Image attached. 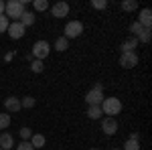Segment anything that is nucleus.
I'll list each match as a JSON object with an SVG mask.
<instances>
[{
    "label": "nucleus",
    "mask_w": 152,
    "mask_h": 150,
    "mask_svg": "<svg viewBox=\"0 0 152 150\" xmlns=\"http://www.w3.org/2000/svg\"><path fill=\"white\" fill-rule=\"evenodd\" d=\"M23 12H24V2H20V0H10L4 6V16L6 18H20Z\"/></svg>",
    "instance_id": "obj_1"
},
{
    "label": "nucleus",
    "mask_w": 152,
    "mask_h": 150,
    "mask_svg": "<svg viewBox=\"0 0 152 150\" xmlns=\"http://www.w3.org/2000/svg\"><path fill=\"white\" fill-rule=\"evenodd\" d=\"M102 112L107 116H116L122 112V102L118 100V97H104V102H102Z\"/></svg>",
    "instance_id": "obj_2"
},
{
    "label": "nucleus",
    "mask_w": 152,
    "mask_h": 150,
    "mask_svg": "<svg viewBox=\"0 0 152 150\" xmlns=\"http://www.w3.org/2000/svg\"><path fill=\"white\" fill-rule=\"evenodd\" d=\"M85 102L89 105H102V102H104V91H102V85L97 83L94 89H89L87 91V95H85Z\"/></svg>",
    "instance_id": "obj_3"
},
{
    "label": "nucleus",
    "mask_w": 152,
    "mask_h": 150,
    "mask_svg": "<svg viewBox=\"0 0 152 150\" xmlns=\"http://www.w3.org/2000/svg\"><path fill=\"white\" fill-rule=\"evenodd\" d=\"M49 51H51V45H49L47 41H37L35 47H33V57H37L39 61H43V59L49 55Z\"/></svg>",
    "instance_id": "obj_4"
},
{
    "label": "nucleus",
    "mask_w": 152,
    "mask_h": 150,
    "mask_svg": "<svg viewBox=\"0 0 152 150\" xmlns=\"http://www.w3.org/2000/svg\"><path fill=\"white\" fill-rule=\"evenodd\" d=\"M83 33V24L79 20H71L65 24V39H75Z\"/></svg>",
    "instance_id": "obj_5"
},
{
    "label": "nucleus",
    "mask_w": 152,
    "mask_h": 150,
    "mask_svg": "<svg viewBox=\"0 0 152 150\" xmlns=\"http://www.w3.org/2000/svg\"><path fill=\"white\" fill-rule=\"evenodd\" d=\"M120 65H122L124 69H132V67H136V65H138V55H136L134 51H130V53H122V57H120Z\"/></svg>",
    "instance_id": "obj_6"
},
{
    "label": "nucleus",
    "mask_w": 152,
    "mask_h": 150,
    "mask_svg": "<svg viewBox=\"0 0 152 150\" xmlns=\"http://www.w3.org/2000/svg\"><path fill=\"white\" fill-rule=\"evenodd\" d=\"M102 130H104L105 136H114L118 132V122L114 118H104L102 120Z\"/></svg>",
    "instance_id": "obj_7"
},
{
    "label": "nucleus",
    "mask_w": 152,
    "mask_h": 150,
    "mask_svg": "<svg viewBox=\"0 0 152 150\" xmlns=\"http://www.w3.org/2000/svg\"><path fill=\"white\" fill-rule=\"evenodd\" d=\"M24 31H26V29H24L20 23H10V24H8V31H6V33L10 35V39H23Z\"/></svg>",
    "instance_id": "obj_8"
},
{
    "label": "nucleus",
    "mask_w": 152,
    "mask_h": 150,
    "mask_svg": "<svg viewBox=\"0 0 152 150\" xmlns=\"http://www.w3.org/2000/svg\"><path fill=\"white\" fill-rule=\"evenodd\" d=\"M51 12H53L55 18H63V16H67V12H69V4H67V2H57V4L51 8Z\"/></svg>",
    "instance_id": "obj_9"
},
{
    "label": "nucleus",
    "mask_w": 152,
    "mask_h": 150,
    "mask_svg": "<svg viewBox=\"0 0 152 150\" xmlns=\"http://www.w3.org/2000/svg\"><path fill=\"white\" fill-rule=\"evenodd\" d=\"M138 23L142 24V29H150V24H152V12H150V8H144V10L140 12Z\"/></svg>",
    "instance_id": "obj_10"
},
{
    "label": "nucleus",
    "mask_w": 152,
    "mask_h": 150,
    "mask_svg": "<svg viewBox=\"0 0 152 150\" xmlns=\"http://www.w3.org/2000/svg\"><path fill=\"white\" fill-rule=\"evenodd\" d=\"M4 108H6L8 112H18V110H20V100L14 97V95H10V97L4 100Z\"/></svg>",
    "instance_id": "obj_11"
},
{
    "label": "nucleus",
    "mask_w": 152,
    "mask_h": 150,
    "mask_svg": "<svg viewBox=\"0 0 152 150\" xmlns=\"http://www.w3.org/2000/svg\"><path fill=\"white\" fill-rule=\"evenodd\" d=\"M0 146L4 150H10L12 146H14V140H12V134H8V132H4L2 136H0Z\"/></svg>",
    "instance_id": "obj_12"
},
{
    "label": "nucleus",
    "mask_w": 152,
    "mask_h": 150,
    "mask_svg": "<svg viewBox=\"0 0 152 150\" xmlns=\"http://www.w3.org/2000/svg\"><path fill=\"white\" fill-rule=\"evenodd\" d=\"M45 142H47V140H45L43 134H33V136H31V144H33V148H43Z\"/></svg>",
    "instance_id": "obj_13"
},
{
    "label": "nucleus",
    "mask_w": 152,
    "mask_h": 150,
    "mask_svg": "<svg viewBox=\"0 0 152 150\" xmlns=\"http://www.w3.org/2000/svg\"><path fill=\"white\" fill-rule=\"evenodd\" d=\"M33 23H35V14H33V12H26V10H24V12H23V16H20V24H23L24 29H26V26H31Z\"/></svg>",
    "instance_id": "obj_14"
},
{
    "label": "nucleus",
    "mask_w": 152,
    "mask_h": 150,
    "mask_svg": "<svg viewBox=\"0 0 152 150\" xmlns=\"http://www.w3.org/2000/svg\"><path fill=\"white\" fill-rule=\"evenodd\" d=\"M136 45H138V39H136V37H132V39H128V41H124V43H122V53H130Z\"/></svg>",
    "instance_id": "obj_15"
},
{
    "label": "nucleus",
    "mask_w": 152,
    "mask_h": 150,
    "mask_svg": "<svg viewBox=\"0 0 152 150\" xmlns=\"http://www.w3.org/2000/svg\"><path fill=\"white\" fill-rule=\"evenodd\" d=\"M102 114H104V112H102V108H99V105H89V110H87V116H89L91 120H99Z\"/></svg>",
    "instance_id": "obj_16"
},
{
    "label": "nucleus",
    "mask_w": 152,
    "mask_h": 150,
    "mask_svg": "<svg viewBox=\"0 0 152 150\" xmlns=\"http://www.w3.org/2000/svg\"><path fill=\"white\" fill-rule=\"evenodd\" d=\"M67 47H69V43H67L65 37H59L57 41H55V49L57 51H67Z\"/></svg>",
    "instance_id": "obj_17"
},
{
    "label": "nucleus",
    "mask_w": 152,
    "mask_h": 150,
    "mask_svg": "<svg viewBox=\"0 0 152 150\" xmlns=\"http://www.w3.org/2000/svg\"><path fill=\"white\" fill-rule=\"evenodd\" d=\"M124 150H140V142L134 138H130L126 144H124Z\"/></svg>",
    "instance_id": "obj_18"
},
{
    "label": "nucleus",
    "mask_w": 152,
    "mask_h": 150,
    "mask_svg": "<svg viewBox=\"0 0 152 150\" xmlns=\"http://www.w3.org/2000/svg\"><path fill=\"white\" fill-rule=\"evenodd\" d=\"M10 126V114H0V130H6Z\"/></svg>",
    "instance_id": "obj_19"
},
{
    "label": "nucleus",
    "mask_w": 152,
    "mask_h": 150,
    "mask_svg": "<svg viewBox=\"0 0 152 150\" xmlns=\"http://www.w3.org/2000/svg\"><path fill=\"white\" fill-rule=\"evenodd\" d=\"M138 41H142V43H148L150 41V29H142L140 31V35L136 37Z\"/></svg>",
    "instance_id": "obj_20"
},
{
    "label": "nucleus",
    "mask_w": 152,
    "mask_h": 150,
    "mask_svg": "<svg viewBox=\"0 0 152 150\" xmlns=\"http://www.w3.org/2000/svg\"><path fill=\"white\" fill-rule=\"evenodd\" d=\"M122 8L124 10H136L138 8V2L136 0H126V2H122Z\"/></svg>",
    "instance_id": "obj_21"
},
{
    "label": "nucleus",
    "mask_w": 152,
    "mask_h": 150,
    "mask_svg": "<svg viewBox=\"0 0 152 150\" xmlns=\"http://www.w3.org/2000/svg\"><path fill=\"white\" fill-rule=\"evenodd\" d=\"M8 24H10V20L4 14H0V33H6L8 31Z\"/></svg>",
    "instance_id": "obj_22"
},
{
    "label": "nucleus",
    "mask_w": 152,
    "mask_h": 150,
    "mask_svg": "<svg viewBox=\"0 0 152 150\" xmlns=\"http://www.w3.org/2000/svg\"><path fill=\"white\" fill-rule=\"evenodd\" d=\"M31 69L35 71V73H41V71L45 69V65H43V61H39V59H35V61H33V65H31Z\"/></svg>",
    "instance_id": "obj_23"
},
{
    "label": "nucleus",
    "mask_w": 152,
    "mask_h": 150,
    "mask_svg": "<svg viewBox=\"0 0 152 150\" xmlns=\"http://www.w3.org/2000/svg\"><path fill=\"white\" fill-rule=\"evenodd\" d=\"M35 8H37V10H47L49 2H47V0H35Z\"/></svg>",
    "instance_id": "obj_24"
},
{
    "label": "nucleus",
    "mask_w": 152,
    "mask_h": 150,
    "mask_svg": "<svg viewBox=\"0 0 152 150\" xmlns=\"http://www.w3.org/2000/svg\"><path fill=\"white\" fill-rule=\"evenodd\" d=\"M16 150H35V148H33V144H31L28 140H23V142L16 146Z\"/></svg>",
    "instance_id": "obj_25"
},
{
    "label": "nucleus",
    "mask_w": 152,
    "mask_h": 150,
    "mask_svg": "<svg viewBox=\"0 0 152 150\" xmlns=\"http://www.w3.org/2000/svg\"><path fill=\"white\" fill-rule=\"evenodd\" d=\"M91 6H94V8H97V10H102V8H105V6H107V2H105V0H91Z\"/></svg>",
    "instance_id": "obj_26"
},
{
    "label": "nucleus",
    "mask_w": 152,
    "mask_h": 150,
    "mask_svg": "<svg viewBox=\"0 0 152 150\" xmlns=\"http://www.w3.org/2000/svg\"><path fill=\"white\" fill-rule=\"evenodd\" d=\"M130 31L134 33V37H138V35H140V31H142V24L138 23V20H136V23H132V26H130Z\"/></svg>",
    "instance_id": "obj_27"
},
{
    "label": "nucleus",
    "mask_w": 152,
    "mask_h": 150,
    "mask_svg": "<svg viewBox=\"0 0 152 150\" xmlns=\"http://www.w3.org/2000/svg\"><path fill=\"white\" fill-rule=\"evenodd\" d=\"M35 105V97H24L20 102V108H33Z\"/></svg>",
    "instance_id": "obj_28"
},
{
    "label": "nucleus",
    "mask_w": 152,
    "mask_h": 150,
    "mask_svg": "<svg viewBox=\"0 0 152 150\" xmlns=\"http://www.w3.org/2000/svg\"><path fill=\"white\" fill-rule=\"evenodd\" d=\"M20 136H23L24 140H28L31 136H33V132H31V128H23V130H20Z\"/></svg>",
    "instance_id": "obj_29"
},
{
    "label": "nucleus",
    "mask_w": 152,
    "mask_h": 150,
    "mask_svg": "<svg viewBox=\"0 0 152 150\" xmlns=\"http://www.w3.org/2000/svg\"><path fill=\"white\" fill-rule=\"evenodd\" d=\"M4 6H6V2H2V0H0V14H4Z\"/></svg>",
    "instance_id": "obj_30"
},
{
    "label": "nucleus",
    "mask_w": 152,
    "mask_h": 150,
    "mask_svg": "<svg viewBox=\"0 0 152 150\" xmlns=\"http://www.w3.org/2000/svg\"><path fill=\"white\" fill-rule=\"evenodd\" d=\"M114 150H120V148H114Z\"/></svg>",
    "instance_id": "obj_31"
}]
</instances>
